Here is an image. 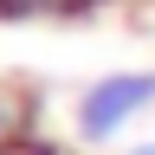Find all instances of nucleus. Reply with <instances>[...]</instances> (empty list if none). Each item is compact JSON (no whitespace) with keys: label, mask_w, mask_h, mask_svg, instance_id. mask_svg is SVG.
Masks as SVG:
<instances>
[{"label":"nucleus","mask_w":155,"mask_h":155,"mask_svg":"<svg viewBox=\"0 0 155 155\" xmlns=\"http://www.w3.org/2000/svg\"><path fill=\"white\" fill-rule=\"evenodd\" d=\"M123 155H155V142H136V149H123Z\"/></svg>","instance_id":"5"},{"label":"nucleus","mask_w":155,"mask_h":155,"mask_svg":"<svg viewBox=\"0 0 155 155\" xmlns=\"http://www.w3.org/2000/svg\"><path fill=\"white\" fill-rule=\"evenodd\" d=\"M104 7H110V0H65L58 19H84V13H104Z\"/></svg>","instance_id":"4"},{"label":"nucleus","mask_w":155,"mask_h":155,"mask_svg":"<svg viewBox=\"0 0 155 155\" xmlns=\"http://www.w3.org/2000/svg\"><path fill=\"white\" fill-rule=\"evenodd\" d=\"M142 110H155V71H110L78 97V142H110L123 136Z\"/></svg>","instance_id":"1"},{"label":"nucleus","mask_w":155,"mask_h":155,"mask_svg":"<svg viewBox=\"0 0 155 155\" xmlns=\"http://www.w3.org/2000/svg\"><path fill=\"white\" fill-rule=\"evenodd\" d=\"M26 136H32V110L19 104V97H7V91H0V155H13Z\"/></svg>","instance_id":"2"},{"label":"nucleus","mask_w":155,"mask_h":155,"mask_svg":"<svg viewBox=\"0 0 155 155\" xmlns=\"http://www.w3.org/2000/svg\"><path fill=\"white\" fill-rule=\"evenodd\" d=\"M65 0H0V19H58Z\"/></svg>","instance_id":"3"}]
</instances>
